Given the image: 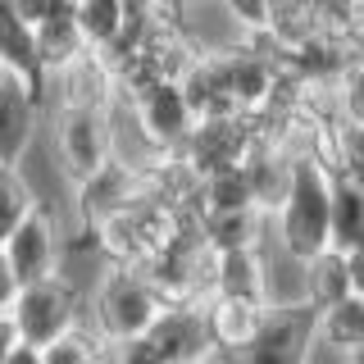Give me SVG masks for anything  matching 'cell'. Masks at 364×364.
Returning a JSON list of instances; mask_svg holds the SVG:
<instances>
[{
  "label": "cell",
  "instance_id": "6da1fadb",
  "mask_svg": "<svg viewBox=\"0 0 364 364\" xmlns=\"http://www.w3.org/2000/svg\"><path fill=\"white\" fill-rule=\"evenodd\" d=\"M159 291L146 282L141 269L132 264H105L100 278L91 282V291L82 296V323L96 333L100 346H114L123 337H141L151 328V318L159 310Z\"/></svg>",
  "mask_w": 364,
  "mask_h": 364
},
{
  "label": "cell",
  "instance_id": "7a4b0ae2",
  "mask_svg": "<svg viewBox=\"0 0 364 364\" xmlns=\"http://www.w3.org/2000/svg\"><path fill=\"white\" fill-rule=\"evenodd\" d=\"M41 105H50V159L64 182L87 178L114 155L109 105L96 100H41Z\"/></svg>",
  "mask_w": 364,
  "mask_h": 364
},
{
  "label": "cell",
  "instance_id": "3957f363",
  "mask_svg": "<svg viewBox=\"0 0 364 364\" xmlns=\"http://www.w3.org/2000/svg\"><path fill=\"white\" fill-rule=\"evenodd\" d=\"M328 173L318 159H296L287 196L269 214V237H278L296 255H314L328 246Z\"/></svg>",
  "mask_w": 364,
  "mask_h": 364
},
{
  "label": "cell",
  "instance_id": "277c9868",
  "mask_svg": "<svg viewBox=\"0 0 364 364\" xmlns=\"http://www.w3.org/2000/svg\"><path fill=\"white\" fill-rule=\"evenodd\" d=\"M173 228H178L173 214H168L155 196H136L132 205H123V210L105 214L100 223H91V237H96L105 264L141 269L151 255H159V250L168 246Z\"/></svg>",
  "mask_w": 364,
  "mask_h": 364
},
{
  "label": "cell",
  "instance_id": "5b68a950",
  "mask_svg": "<svg viewBox=\"0 0 364 364\" xmlns=\"http://www.w3.org/2000/svg\"><path fill=\"white\" fill-rule=\"evenodd\" d=\"M9 323H14L18 341L28 346H46L60 333H68L73 323H82V291L73 287L64 269L46 273L37 282H23L9 301Z\"/></svg>",
  "mask_w": 364,
  "mask_h": 364
},
{
  "label": "cell",
  "instance_id": "8992f818",
  "mask_svg": "<svg viewBox=\"0 0 364 364\" xmlns=\"http://www.w3.org/2000/svg\"><path fill=\"white\" fill-rule=\"evenodd\" d=\"M114 96H119V91H114ZM119 100L128 105L136 132H141L159 155H173L178 146L187 141L191 123H196V114H191L187 96H182V87H178V77H155V82L136 87Z\"/></svg>",
  "mask_w": 364,
  "mask_h": 364
},
{
  "label": "cell",
  "instance_id": "52a82bcc",
  "mask_svg": "<svg viewBox=\"0 0 364 364\" xmlns=\"http://www.w3.org/2000/svg\"><path fill=\"white\" fill-rule=\"evenodd\" d=\"M136 196H146V168H136L132 159L109 155L105 164H96L87 178L68 182V205H73L82 232H91V223H100L105 214L132 205Z\"/></svg>",
  "mask_w": 364,
  "mask_h": 364
},
{
  "label": "cell",
  "instance_id": "ba28073f",
  "mask_svg": "<svg viewBox=\"0 0 364 364\" xmlns=\"http://www.w3.org/2000/svg\"><path fill=\"white\" fill-rule=\"evenodd\" d=\"M0 250H5V264H9L18 287L55 273L60 269V214L37 196V205L9 228V237L0 242Z\"/></svg>",
  "mask_w": 364,
  "mask_h": 364
},
{
  "label": "cell",
  "instance_id": "9c48e42d",
  "mask_svg": "<svg viewBox=\"0 0 364 364\" xmlns=\"http://www.w3.org/2000/svg\"><path fill=\"white\" fill-rule=\"evenodd\" d=\"M246 146H250V132H246L242 114H210V119L191 123V132H187V141L178 146V155L205 178V173L242 164Z\"/></svg>",
  "mask_w": 364,
  "mask_h": 364
},
{
  "label": "cell",
  "instance_id": "30bf717a",
  "mask_svg": "<svg viewBox=\"0 0 364 364\" xmlns=\"http://www.w3.org/2000/svg\"><path fill=\"white\" fill-rule=\"evenodd\" d=\"M200 314H205V328H210V341L219 355H237V350H246L250 341L259 337V328H264V301H255V296H223V291H210L200 301Z\"/></svg>",
  "mask_w": 364,
  "mask_h": 364
},
{
  "label": "cell",
  "instance_id": "8fae6325",
  "mask_svg": "<svg viewBox=\"0 0 364 364\" xmlns=\"http://www.w3.org/2000/svg\"><path fill=\"white\" fill-rule=\"evenodd\" d=\"M310 346V310H269L259 337L237 355H223V364H305Z\"/></svg>",
  "mask_w": 364,
  "mask_h": 364
},
{
  "label": "cell",
  "instance_id": "7c38bea8",
  "mask_svg": "<svg viewBox=\"0 0 364 364\" xmlns=\"http://www.w3.org/2000/svg\"><path fill=\"white\" fill-rule=\"evenodd\" d=\"M259 301L264 310H310V287H305V255H296L278 242H259Z\"/></svg>",
  "mask_w": 364,
  "mask_h": 364
},
{
  "label": "cell",
  "instance_id": "4fadbf2b",
  "mask_svg": "<svg viewBox=\"0 0 364 364\" xmlns=\"http://www.w3.org/2000/svg\"><path fill=\"white\" fill-rule=\"evenodd\" d=\"M146 337L155 341V350L164 360H178V355H214V341H210V328H205V314H200V301H164L146 328Z\"/></svg>",
  "mask_w": 364,
  "mask_h": 364
},
{
  "label": "cell",
  "instance_id": "5bb4252c",
  "mask_svg": "<svg viewBox=\"0 0 364 364\" xmlns=\"http://www.w3.org/2000/svg\"><path fill=\"white\" fill-rule=\"evenodd\" d=\"M37 123H41V91L18 82H9L0 91V164H23L37 141Z\"/></svg>",
  "mask_w": 364,
  "mask_h": 364
},
{
  "label": "cell",
  "instance_id": "9a60e30c",
  "mask_svg": "<svg viewBox=\"0 0 364 364\" xmlns=\"http://www.w3.org/2000/svg\"><path fill=\"white\" fill-rule=\"evenodd\" d=\"M310 333L323 341L328 350H337L341 360L350 350H364V296L350 291L341 301L323 305V310H310Z\"/></svg>",
  "mask_w": 364,
  "mask_h": 364
},
{
  "label": "cell",
  "instance_id": "2e32d148",
  "mask_svg": "<svg viewBox=\"0 0 364 364\" xmlns=\"http://www.w3.org/2000/svg\"><path fill=\"white\" fill-rule=\"evenodd\" d=\"M0 60L14 68V77L37 87L41 100H46V73H41V60H37V41H32V28L14 14L9 0H0Z\"/></svg>",
  "mask_w": 364,
  "mask_h": 364
},
{
  "label": "cell",
  "instance_id": "e0dca14e",
  "mask_svg": "<svg viewBox=\"0 0 364 364\" xmlns=\"http://www.w3.org/2000/svg\"><path fill=\"white\" fill-rule=\"evenodd\" d=\"M200 237L214 250H246L269 237V214L246 205V210H223V214H200Z\"/></svg>",
  "mask_w": 364,
  "mask_h": 364
},
{
  "label": "cell",
  "instance_id": "ac0fdd59",
  "mask_svg": "<svg viewBox=\"0 0 364 364\" xmlns=\"http://www.w3.org/2000/svg\"><path fill=\"white\" fill-rule=\"evenodd\" d=\"M360 242H364V191L333 173V182H328V246L350 250Z\"/></svg>",
  "mask_w": 364,
  "mask_h": 364
},
{
  "label": "cell",
  "instance_id": "d6986e66",
  "mask_svg": "<svg viewBox=\"0 0 364 364\" xmlns=\"http://www.w3.org/2000/svg\"><path fill=\"white\" fill-rule=\"evenodd\" d=\"M32 41H37V60H41V73H55V68H68L77 55L87 50L82 32L73 23V9H60V14L41 18L32 28Z\"/></svg>",
  "mask_w": 364,
  "mask_h": 364
},
{
  "label": "cell",
  "instance_id": "ffe728a7",
  "mask_svg": "<svg viewBox=\"0 0 364 364\" xmlns=\"http://www.w3.org/2000/svg\"><path fill=\"white\" fill-rule=\"evenodd\" d=\"M305 287H310V310L350 296V278H346V250L323 246L314 255H305Z\"/></svg>",
  "mask_w": 364,
  "mask_h": 364
},
{
  "label": "cell",
  "instance_id": "44dd1931",
  "mask_svg": "<svg viewBox=\"0 0 364 364\" xmlns=\"http://www.w3.org/2000/svg\"><path fill=\"white\" fill-rule=\"evenodd\" d=\"M73 23L91 50H105L128 23V5L123 0H73Z\"/></svg>",
  "mask_w": 364,
  "mask_h": 364
},
{
  "label": "cell",
  "instance_id": "7402d4cb",
  "mask_svg": "<svg viewBox=\"0 0 364 364\" xmlns=\"http://www.w3.org/2000/svg\"><path fill=\"white\" fill-rule=\"evenodd\" d=\"M223 296H255L259 301V246L246 250H219L214 255V287Z\"/></svg>",
  "mask_w": 364,
  "mask_h": 364
},
{
  "label": "cell",
  "instance_id": "603a6c76",
  "mask_svg": "<svg viewBox=\"0 0 364 364\" xmlns=\"http://www.w3.org/2000/svg\"><path fill=\"white\" fill-rule=\"evenodd\" d=\"M250 200V182L242 173V164L219 168V173L200 178V214H223V210H246Z\"/></svg>",
  "mask_w": 364,
  "mask_h": 364
},
{
  "label": "cell",
  "instance_id": "cb8c5ba5",
  "mask_svg": "<svg viewBox=\"0 0 364 364\" xmlns=\"http://www.w3.org/2000/svg\"><path fill=\"white\" fill-rule=\"evenodd\" d=\"M32 205H37V187L28 182L23 164H0V242H5L9 228H14Z\"/></svg>",
  "mask_w": 364,
  "mask_h": 364
},
{
  "label": "cell",
  "instance_id": "d4e9b609",
  "mask_svg": "<svg viewBox=\"0 0 364 364\" xmlns=\"http://www.w3.org/2000/svg\"><path fill=\"white\" fill-rule=\"evenodd\" d=\"M333 114L364 128V55H350L346 68L333 77Z\"/></svg>",
  "mask_w": 364,
  "mask_h": 364
},
{
  "label": "cell",
  "instance_id": "484cf974",
  "mask_svg": "<svg viewBox=\"0 0 364 364\" xmlns=\"http://www.w3.org/2000/svg\"><path fill=\"white\" fill-rule=\"evenodd\" d=\"M96 355H100V341L87 323H73L68 333L41 346V364H96Z\"/></svg>",
  "mask_w": 364,
  "mask_h": 364
},
{
  "label": "cell",
  "instance_id": "4316f807",
  "mask_svg": "<svg viewBox=\"0 0 364 364\" xmlns=\"http://www.w3.org/2000/svg\"><path fill=\"white\" fill-rule=\"evenodd\" d=\"M333 173L355 182L364 191V128L360 123H341L337 119V136H333Z\"/></svg>",
  "mask_w": 364,
  "mask_h": 364
},
{
  "label": "cell",
  "instance_id": "83f0119b",
  "mask_svg": "<svg viewBox=\"0 0 364 364\" xmlns=\"http://www.w3.org/2000/svg\"><path fill=\"white\" fill-rule=\"evenodd\" d=\"M214 5L228 14L237 32H269L273 28V9L269 0H214Z\"/></svg>",
  "mask_w": 364,
  "mask_h": 364
},
{
  "label": "cell",
  "instance_id": "f1b7e54d",
  "mask_svg": "<svg viewBox=\"0 0 364 364\" xmlns=\"http://www.w3.org/2000/svg\"><path fill=\"white\" fill-rule=\"evenodd\" d=\"M109 360L114 364H164V355L155 350V341L151 337H123V341H114L109 346Z\"/></svg>",
  "mask_w": 364,
  "mask_h": 364
},
{
  "label": "cell",
  "instance_id": "f546056e",
  "mask_svg": "<svg viewBox=\"0 0 364 364\" xmlns=\"http://www.w3.org/2000/svg\"><path fill=\"white\" fill-rule=\"evenodd\" d=\"M346 278H350V291L364 296V242L346 250Z\"/></svg>",
  "mask_w": 364,
  "mask_h": 364
},
{
  "label": "cell",
  "instance_id": "4dcf8cb0",
  "mask_svg": "<svg viewBox=\"0 0 364 364\" xmlns=\"http://www.w3.org/2000/svg\"><path fill=\"white\" fill-rule=\"evenodd\" d=\"M0 364H41V346H28V341H14V350H9Z\"/></svg>",
  "mask_w": 364,
  "mask_h": 364
},
{
  "label": "cell",
  "instance_id": "1f68e13d",
  "mask_svg": "<svg viewBox=\"0 0 364 364\" xmlns=\"http://www.w3.org/2000/svg\"><path fill=\"white\" fill-rule=\"evenodd\" d=\"M14 291H18V282H14V273H9V264H5V250H0V310H9Z\"/></svg>",
  "mask_w": 364,
  "mask_h": 364
},
{
  "label": "cell",
  "instance_id": "d6a6232c",
  "mask_svg": "<svg viewBox=\"0 0 364 364\" xmlns=\"http://www.w3.org/2000/svg\"><path fill=\"white\" fill-rule=\"evenodd\" d=\"M14 341H18V333H14V323H9V310H0V360L14 350Z\"/></svg>",
  "mask_w": 364,
  "mask_h": 364
},
{
  "label": "cell",
  "instance_id": "836d02e7",
  "mask_svg": "<svg viewBox=\"0 0 364 364\" xmlns=\"http://www.w3.org/2000/svg\"><path fill=\"white\" fill-rule=\"evenodd\" d=\"M164 364H223V355L214 350V355H178V360H164Z\"/></svg>",
  "mask_w": 364,
  "mask_h": 364
},
{
  "label": "cell",
  "instance_id": "e575fe53",
  "mask_svg": "<svg viewBox=\"0 0 364 364\" xmlns=\"http://www.w3.org/2000/svg\"><path fill=\"white\" fill-rule=\"evenodd\" d=\"M9 82H18V77H14V68H9V64H5V60H0V91H5V87H9Z\"/></svg>",
  "mask_w": 364,
  "mask_h": 364
},
{
  "label": "cell",
  "instance_id": "d590c367",
  "mask_svg": "<svg viewBox=\"0 0 364 364\" xmlns=\"http://www.w3.org/2000/svg\"><path fill=\"white\" fill-rule=\"evenodd\" d=\"M346 364H364V350H350V355H346Z\"/></svg>",
  "mask_w": 364,
  "mask_h": 364
}]
</instances>
